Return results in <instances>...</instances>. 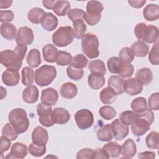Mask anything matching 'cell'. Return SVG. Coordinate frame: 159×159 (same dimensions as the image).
Returning a JSON list of instances; mask_svg holds the SVG:
<instances>
[{
  "label": "cell",
  "mask_w": 159,
  "mask_h": 159,
  "mask_svg": "<svg viewBox=\"0 0 159 159\" xmlns=\"http://www.w3.org/2000/svg\"><path fill=\"white\" fill-rule=\"evenodd\" d=\"M58 52V49L55 45L48 43L42 48L43 58L47 62L54 63L56 61Z\"/></svg>",
  "instance_id": "cell-26"
},
{
  "label": "cell",
  "mask_w": 159,
  "mask_h": 159,
  "mask_svg": "<svg viewBox=\"0 0 159 159\" xmlns=\"http://www.w3.org/2000/svg\"><path fill=\"white\" fill-rule=\"evenodd\" d=\"M88 63V58L83 54H77L72 58L71 65L78 69H83Z\"/></svg>",
  "instance_id": "cell-45"
},
{
  "label": "cell",
  "mask_w": 159,
  "mask_h": 159,
  "mask_svg": "<svg viewBox=\"0 0 159 159\" xmlns=\"http://www.w3.org/2000/svg\"><path fill=\"white\" fill-rule=\"evenodd\" d=\"M12 4V0H1L0 1V9H6L11 6Z\"/></svg>",
  "instance_id": "cell-62"
},
{
  "label": "cell",
  "mask_w": 159,
  "mask_h": 159,
  "mask_svg": "<svg viewBox=\"0 0 159 159\" xmlns=\"http://www.w3.org/2000/svg\"><path fill=\"white\" fill-rule=\"evenodd\" d=\"M101 19V15H98V16H94V15H90L87 14L86 12H84V14L83 15V19L86 22V23L91 25H95L98 24L100 20Z\"/></svg>",
  "instance_id": "cell-55"
},
{
  "label": "cell",
  "mask_w": 159,
  "mask_h": 159,
  "mask_svg": "<svg viewBox=\"0 0 159 159\" xmlns=\"http://www.w3.org/2000/svg\"><path fill=\"white\" fill-rule=\"evenodd\" d=\"M89 86L93 89H99L105 83L104 75L98 73H91L88 77Z\"/></svg>",
  "instance_id": "cell-23"
},
{
  "label": "cell",
  "mask_w": 159,
  "mask_h": 159,
  "mask_svg": "<svg viewBox=\"0 0 159 159\" xmlns=\"http://www.w3.org/2000/svg\"><path fill=\"white\" fill-rule=\"evenodd\" d=\"M134 71V67L131 63H122L119 71L118 75L122 78H130Z\"/></svg>",
  "instance_id": "cell-47"
},
{
  "label": "cell",
  "mask_w": 159,
  "mask_h": 159,
  "mask_svg": "<svg viewBox=\"0 0 159 159\" xmlns=\"http://www.w3.org/2000/svg\"><path fill=\"white\" fill-rule=\"evenodd\" d=\"M109 157L111 158H117L120 155L121 147L116 142H111L105 144L103 147Z\"/></svg>",
  "instance_id": "cell-40"
},
{
  "label": "cell",
  "mask_w": 159,
  "mask_h": 159,
  "mask_svg": "<svg viewBox=\"0 0 159 159\" xmlns=\"http://www.w3.org/2000/svg\"><path fill=\"white\" fill-rule=\"evenodd\" d=\"M70 9L71 5L68 1H56L53 7V11L59 16H66Z\"/></svg>",
  "instance_id": "cell-32"
},
{
  "label": "cell",
  "mask_w": 159,
  "mask_h": 159,
  "mask_svg": "<svg viewBox=\"0 0 159 159\" xmlns=\"http://www.w3.org/2000/svg\"><path fill=\"white\" fill-rule=\"evenodd\" d=\"M72 58L73 57L70 53L60 50L58 52L56 63L59 66L68 65L71 64Z\"/></svg>",
  "instance_id": "cell-43"
},
{
  "label": "cell",
  "mask_w": 159,
  "mask_h": 159,
  "mask_svg": "<svg viewBox=\"0 0 159 159\" xmlns=\"http://www.w3.org/2000/svg\"><path fill=\"white\" fill-rule=\"evenodd\" d=\"M110 157L106 150L103 148H97L94 150L93 158H109Z\"/></svg>",
  "instance_id": "cell-59"
},
{
  "label": "cell",
  "mask_w": 159,
  "mask_h": 159,
  "mask_svg": "<svg viewBox=\"0 0 159 159\" xmlns=\"http://www.w3.org/2000/svg\"><path fill=\"white\" fill-rule=\"evenodd\" d=\"M122 63H123L119 57H112L107 60V66L110 73L113 74H118Z\"/></svg>",
  "instance_id": "cell-41"
},
{
  "label": "cell",
  "mask_w": 159,
  "mask_h": 159,
  "mask_svg": "<svg viewBox=\"0 0 159 159\" xmlns=\"http://www.w3.org/2000/svg\"><path fill=\"white\" fill-rule=\"evenodd\" d=\"M88 68L91 73H98L104 75L106 73V68L104 62L101 60H94L89 61Z\"/></svg>",
  "instance_id": "cell-38"
},
{
  "label": "cell",
  "mask_w": 159,
  "mask_h": 159,
  "mask_svg": "<svg viewBox=\"0 0 159 159\" xmlns=\"http://www.w3.org/2000/svg\"><path fill=\"white\" fill-rule=\"evenodd\" d=\"M117 95V93L112 88L106 87L100 92L99 98L102 103L104 104H111L115 101Z\"/></svg>",
  "instance_id": "cell-28"
},
{
  "label": "cell",
  "mask_w": 159,
  "mask_h": 159,
  "mask_svg": "<svg viewBox=\"0 0 159 159\" xmlns=\"http://www.w3.org/2000/svg\"><path fill=\"white\" fill-rule=\"evenodd\" d=\"M48 140V134L47 130L41 127L37 126L32 132V143L39 146H46Z\"/></svg>",
  "instance_id": "cell-12"
},
{
  "label": "cell",
  "mask_w": 159,
  "mask_h": 159,
  "mask_svg": "<svg viewBox=\"0 0 159 159\" xmlns=\"http://www.w3.org/2000/svg\"><path fill=\"white\" fill-rule=\"evenodd\" d=\"M73 22V32L75 38L80 39L85 34L86 25L82 19L75 20Z\"/></svg>",
  "instance_id": "cell-33"
},
{
  "label": "cell",
  "mask_w": 159,
  "mask_h": 159,
  "mask_svg": "<svg viewBox=\"0 0 159 159\" xmlns=\"http://www.w3.org/2000/svg\"><path fill=\"white\" fill-rule=\"evenodd\" d=\"M148 60L153 65H158L159 63L158 56V42L157 41L152 46L148 55Z\"/></svg>",
  "instance_id": "cell-51"
},
{
  "label": "cell",
  "mask_w": 159,
  "mask_h": 159,
  "mask_svg": "<svg viewBox=\"0 0 159 159\" xmlns=\"http://www.w3.org/2000/svg\"><path fill=\"white\" fill-rule=\"evenodd\" d=\"M14 17V12L10 10H1L0 11V21L2 23H9Z\"/></svg>",
  "instance_id": "cell-56"
},
{
  "label": "cell",
  "mask_w": 159,
  "mask_h": 159,
  "mask_svg": "<svg viewBox=\"0 0 159 159\" xmlns=\"http://www.w3.org/2000/svg\"><path fill=\"white\" fill-rule=\"evenodd\" d=\"M124 80L122 78L117 75L111 76L107 81L108 87L112 88L117 94H122L124 91L123 89Z\"/></svg>",
  "instance_id": "cell-27"
},
{
  "label": "cell",
  "mask_w": 159,
  "mask_h": 159,
  "mask_svg": "<svg viewBox=\"0 0 159 159\" xmlns=\"http://www.w3.org/2000/svg\"><path fill=\"white\" fill-rule=\"evenodd\" d=\"M136 114L131 111H125L120 113L119 116V120L122 124L125 125H131L134 120Z\"/></svg>",
  "instance_id": "cell-49"
},
{
  "label": "cell",
  "mask_w": 159,
  "mask_h": 159,
  "mask_svg": "<svg viewBox=\"0 0 159 159\" xmlns=\"http://www.w3.org/2000/svg\"><path fill=\"white\" fill-rule=\"evenodd\" d=\"M27 51V47L19 44L13 50H5L1 52V63L7 68L19 70L22 65V60Z\"/></svg>",
  "instance_id": "cell-1"
},
{
  "label": "cell",
  "mask_w": 159,
  "mask_h": 159,
  "mask_svg": "<svg viewBox=\"0 0 159 159\" xmlns=\"http://www.w3.org/2000/svg\"><path fill=\"white\" fill-rule=\"evenodd\" d=\"M73 39V29L69 25L60 27L52 35V42L59 47H64L70 45Z\"/></svg>",
  "instance_id": "cell-6"
},
{
  "label": "cell",
  "mask_w": 159,
  "mask_h": 159,
  "mask_svg": "<svg viewBox=\"0 0 159 159\" xmlns=\"http://www.w3.org/2000/svg\"><path fill=\"white\" fill-rule=\"evenodd\" d=\"M0 140H1L0 150H1V153L2 154L3 153L7 152L9 149L11 145V140L2 135V136H1Z\"/></svg>",
  "instance_id": "cell-58"
},
{
  "label": "cell",
  "mask_w": 159,
  "mask_h": 159,
  "mask_svg": "<svg viewBox=\"0 0 159 159\" xmlns=\"http://www.w3.org/2000/svg\"><path fill=\"white\" fill-rule=\"evenodd\" d=\"M104 9L102 4L98 1H89L86 4V12L90 15L98 16L101 15V12Z\"/></svg>",
  "instance_id": "cell-35"
},
{
  "label": "cell",
  "mask_w": 159,
  "mask_h": 159,
  "mask_svg": "<svg viewBox=\"0 0 159 159\" xmlns=\"http://www.w3.org/2000/svg\"><path fill=\"white\" fill-rule=\"evenodd\" d=\"M127 2L131 7L135 9L141 8L146 3L145 0H129Z\"/></svg>",
  "instance_id": "cell-60"
},
{
  "label": "cell",
  "mask_w": 159,
  "mask_h": 159,
  "mask_svg": "<svg viewBox=\"0 0 159 159\" xmlns=\"http://www.w3.org/2000/svg\"><path fill=\"white\" fill-rule=\"evenodd\" d=\"M135 78L142 85H148L153 80V73L150 68H142L136 72Z\"/></svg>",
  "instance_id": "cell-22"
},
{
  "label": "cell",
  "mask_w": 159,
  "mask_h": 159,
  "mask_svg": "<svg viewBox=\"0 0 159 159\" xmlns=\"http://www.w3.org/2000/svg\"><path fill=\"white\" fill-rule=\"evenodd\" d=\"M34 70L29 67L25 66L21 71V81L24 86L31 85L34 80Z\"/></svg>",
  "instance_id": "cell-36"
},
{
  "label": "cell",
  "mask_w": 159,
  "mask_h": 159,
  "mask_svg": "<svg viewBox=\"0 0 159 159\" xmlns=\"http://www.w3.org/2000/svg\"><path fill=\"white\" fill-rule=\"evenodd\" d=\"M99 40L93 33L85 34L81 38V49L83 53L90 59L96 58L99 55Z\"/></svg>",
  "instance_id": "cell-4"
},
{
  "label": "cell",
  "mask_w": 159,
  "mask_h": 159,
  "mask_svg": "<svg viewBox=\"0 0 159 159\" xmlns=\"http://www.w3.org/2000/svg\"><path fill=\"white\" fill-rule=\"evenodd\" d=\"M120 154L124 158H132L137 153V147L134 141L131 139H127L122 145Z\"/></svg>",
  "instance_id": "cell-20"
},
{
  "label": "cell",
  "mask_w": 159,
  "mask_h": 159,
  "mask_svg": "<svg viewBox=\"0 0 159 159\" xmlns=\"http://www.w3.org/2000/svg\"><path fill=\"white\" fill-rule=\"evenodd\" d=\"M29 153L35 157H40L43 156L46 152V146H39L32 143L28 147Z\"/></svg>",
  "instance_id": "cell-50"
},
{
  "label": "cell",
  "mask_w": 159,
  "mask_h": 159,
  "mask_svg": "<svg viewBox=\"0 0 159 159\" xmlns=\"http://www.w3.org/2000/svg\"><path fill=\"white\" fill-rule=\"evenodd\" d=\"M155 116L150 109H147L144 112L136 114L135 118L131 124V131L136 137H141L146 134L150 129Z\"/></svg>",
  "instance_id": "cell-2"
},
{
  "label": "cell",
  "mask_w": 159,
  "mask_h": 159,
  "mask_svg": "<svg viewBox=\"0 0 159 159\" xmlns=\"http://www.w3.org/2000/svg\"><path fill=\"white\" fill-rule=\"evenodd\" d=\"M70 117L71 116L69 112L62 107H56L52 112V119L54 124H66L69 121Z\"/></svg>",
  "instance_id": "cell-16"
},
{
  "label": "cell",
  "mask_w": 159,
  "mask_h": 159,
  "mask_svg": "<svg viewBox=\"0 0 159 159\" xmlns=\"http://www.w3.org/2000/svg\"><path fill=\"white\" fill-rule=\"evenodd\" d=\"M37 112L39 116L40 123L45 127L53 125L54 122L52 119V107L43 103H39L37 107Z\"/></svg>",
  "instance_id": "cell-8"
},
{
  "label": "cell",
  "mask_w": 159,
  "mask_h": 159,
  "mask_svg": "<svg viewBox=\"0 0 159 159\" xmlns=\"http://www.w3.org/2000/svg\"><path fill=\"white\" fill-rule=\"evenodd\" d=\"M158 29L157 26L153 25H149L147 26L144 37L143 42L147 43H155L158 40Z\"/></svg>",
  "instance_id": "cell-29"
},
{
  "label": "cell",
  "mask_w": 159,
  "mask_h": 159,
  "mask_svg": "<svg viewBox=\"0 0 159 159\" xmlns=\"http://www.w3.org/2000/svg\"><path fill=\"white\" fill-rule=\"evenodd\" d=\"M39 89L35 85L27 86L22 91L23 101L28 104H33L37 101L39 98Z\"/></svg>",
  "instance_id": "cell-18"
},
{
  "label": "cell",
  "mask_w": 159,
  "mask_h": 159,
  "mask_svg": "<svg viewBox=\"0 0 159 159\" xmlns=\"http://www.w3.org/2000/svg\"><path fill=\"white\" fill-rule=\"evenodd\" d=\"M2 81L7 86H14L19 84L20 74L19 70L13 68H7L2 74Z\"/></svg>",
  "instance_id": "cell-11"
},
{
  "label": "cell",
  "mask_w": 159,
  "mask_h": 159,
  "mask_svg": "<svg viewBox=\"0 0 159 159\" xmlns=\"http://www.w3.org/2000/svg\"><path fill=\"white\" fill-rule=\"evenodd\" d=\"M97 138L101 142H109L113 139V135L111 130L110 124H107L101 127L97 131Z\"/></svg>",
  "instance_id": "cell-31"
},
{
  "label": "cell",
  "mask_w": 159,
  "mask_h": 159,
  "mask_svg": "<svg viewBox=\"0 0 159 159\" xmlns=\"http://www.w3.org/2000/svg\"><path fill=\"white\" fill-rule=\"evenodd\" d=\"M58 18L51 12H45L40 21L41 25L47 31H52L58 26Z\"/></svg>",
  "instance_id": "cell-17"
},
{
  "label": "cell",
  "mask_w": 159,
  "mask_h": 159,
  "mask_svg": "<svg viewBox=\"0 0 159 159\" xmlns=\"http://www.w3.org/2000/svg\"><path fill=\"white\" fill-rule=\"evenodd\" d=\"M58 99V94L56 89L53 88H47L42 90L40 100L42 103L52 106H54Z\"/></svg>",
  "instance_id": "cell-14"
},
{
  "label": "cell",
  "mask_w": 159,
  "mask_h": 159,
  "mask_svg": "<svg viewBox=\"0 0 159 159\" xmlns=\"http://www.w3.org/2000/svg\"><path fill=\"white\" fill-rule=\"evenodd\" d=\"M99 115L105 120H110L116 116V109L111 106H103L99 110Z\"/></svg>",
  "instance_id": "cell-44"
},
{
  "label": "cell",
  "mask_w": 159,
  "mask_h": 159,
  "mask_svg": "<svg viewBox=\"0 0 159 159\" xmlns=\"http://www.w3.org/2000/svg\"><path fill=\"white\" fill-rule=\"evenodd\" d=\"M66 73L68 76L73 80H80L84 75V70L83 69H78L73 67L72 65H69L66 68Z\"/></svg>",
  "instance_id": "cell-46"
},
{
  "label": "cell",
  "mask_w": 159,
  "mask_h": 159,
  "mask_svg": "<svg viewBox=\"0 0 159 159\" xmlns=\"http://www.w3.org/2000/svg\"><path fill=\"white\" fill-rule=\"evenodd\" d=\"M124 91L130 96H135L140 94L143 90V85H142L135 78H129L123 83Z\"/></svg>",
  "instance_id": "cell-13"
},
{
  "label": "cell",
  "mask_w": 159,
  "mask_h": 159,
  "mask_svg": "<svg viewBox=\"0 0 159 159\" xmlns=\"http://www.w3.org/2000/svg\"><path fill=\"white\" fill-rule=\"evenodd\" d=\"M0 32L1 36L7 40H13L16 39L17 30L16 27L11 23H2Z\"/></svg>",
  "instance_id": "cell-19"
},
{
  "label": "cell",
  "mask_w": 159,
  "mask_h": 159,
  "mask_svg": "<svg viewBox=\"0 0 159 159\" xmlns=\"http://www.w3.org/2000/svg\"><path fill=\"white\" fill-rule=\"evenodd\" d=\"M56 76L57 70L55 66L44 65L35 70L34 80L37 85L43 87L51 84Z\"/></svg>",
  "instance_id": "cell-5"
},
{
  "label": "cell",
  "mask_w": 159,
  "mask_h": 159,
  "mask_svg": "<svg viewBox=\"0 0 159 159\" xmlns=\"http://www.w3.org/2000/svg\"><path fill=\"white\" fill-rule=\"evenodd\" d=\"M94 150L89 148H84L79 150L76 154V158H93Z\"/></svg>",
  "instance_id": "cell-57"
},
{
  "label": "cell",
  "mask_w": 159,
  "mask_h": 159,
  "mask_svg": "<svg viewBox=\"0 0 159 159\" xmlns=\"http://www.w3.org/2000/svg\"><path fill=\"white\" fill-rule=\"evenodd\" d=\"M6 94H7L6 89L3 88L2 86H1V99H2L4 98H5L6 96Z\"/></svg>",
  "instance_id": "cell-64"
},
{
  "label": "cell",
  "mask_w": 159,
  "mask_h": 159,
  "mask_svg": "<svg viewBox=\"0 0 159 159\" xmlns=\"http://www.w3.org/2000/svg\"><path fill=\"white\" fill-rule=\"evenodd\" d=\"M77 93L78 88L71 82H66L63 84L60 89V95L65 99H73L76 96Z\"/></svg>",
  "instance_id": "cell-21"
},
{
  "label": "cell",
  "mask_w": 159,
  "mask_h": 159,
  "mask_svg": "<svg viewBox=\"0 0 159 159\" xmlns=\"http://www.w3.org/2000/svg\"><path fill=\"white\" fill-rule=\"evenodd\" d=\"M147 26V24L144 22L139 23L135 25L134 28V34L139 41H143Z\"/></svg>",
  "instance_id": "cell-53"
},
{
  "label": "cell",
  "mask_w": 159,
  "mask_h": 159,
  "mask_svg": "<svg viewBox=\"0 0 159 159\" xmlns=\"http://www.w3.org/2000/svg\"><path fill=\"white\" fill-rule=\"evenodd\" d=\"M26 61L27 64L32 68L38 67L42 62L39 50L37 48L31 49L27 55Z\"/></svg>",
  "instance_id": "cell-30"
},
{
  "label": "cell",
  "mask_w": 159,
  "mask_h": 159,
  "mask_svg": "<svg viewBox=\"0 0 159 159\" xmlns=\"http://www.w3.org/2000/svg\"><path fill=\"white\" fill-rule=\"evenodd\" d=\"M84 14V11L81 9L78 8H74L71 9L67 15L68 19L71 21L73 22L75 20L78 19H83V15Z\"/></svg>",
  "instance_id": "cell-54"
},
{
  "label": "cell",
  "mask_w": 159,
  "mask_h": 159,
  "mask_svg": "<svg viewBox=\"0 0 159 159\" xmlns=\"http://www.w3.org/2000/svg\"><path fill=\"white\" fill-rule=\"evenodd\" d=\"M2 134L11 141L15 140L19 135L10 123H6L3 126L2 129Z\"/></svg>",
  "instance_id": "cell-48"
},
{
  "label": "cell",
  "mask_w": 159,
  "mask_h": 159,
  "mask_svg": "<svg viewBox=\"0 0 159 159\" xmlns=\"http://www.w3.org/2000/svg\"><path fill=\"white\" fill-rule=\"evenodd\" d=\"M130 107L135 114H140L144 112L148 109L145 98L143 97L135 98L131 102Z\"/></svg>",
  "instance_id": "cell-34"
},
{
  "label": "cell",
  "mask_w": 159,
  "mask_h": 159,
  "mask_svg": "<svg viewBox=\"0 0 159 159\" xmlns=\"http://www.w3.org/2000/svg\"><path fill=\"white\" fill-rule=\"evenodd\" d=\"M55 2H56V1H51V0L42 1V4L43 6L48 9H53V6Z\"/></svg>",
  "instance_id": "cell-63"
},
{
  "label": "cell",
  "mask_w": 159,
  "mask_h": 159,
  "mask_svg": "<svg viewBox=\"0 0 159 159\" xmlns=\"http://www.w3.org/2000/svg\"><path fill=\"white\" fill-rule=\"evenodd\" d=\"M34 40V35L32 29L27 26H24L18 29L16 39V42L17 45H31L33 43Z\"/></svg>",
  "instance_id": "cell-9"
},
{
  "label": "cell",
  "mask_w": 159,
  "mask_h": 159,
  "mask_svg": "<svg viewBox=\"0 0 159 159\" xmlns=\"http://www.w3.org/2000/svg\"><path fill=\"white\" fill-rule=\"evenodd\" d=\"M111 127L113 137L117 140L124 139L129 134V127L122 124L119 119H114L111 124Z\"/></svg>",
  "instance_id": "cell-10"
},
{
  "label": "cell",
  "mask_w": 159,
  "mask_h": 159,
  "mask_svg": "<svg viewBox=\"0 0 159 159\" xmlns=\"http://www.w3.org/2000/svg\"><path fill=\"white\" fill-rule=\"evenodd\" d=\"M28 153V148L26 145L20 143H14L11 148L10 153L6 156V158H24Z\"/></svg>",
  "instance_id": "cell-15"
},
{
  "label": "cell",
  "mask_w": 159,
  "mask_h": 159,
  "mask_svg": "<svg viewBox=\"0 0 159 159\" xmlns=\"http://www.w3.org/2000/svg\"><path fill=\"white\" fill-rule=\"evenodd\" d=\"M8 119L9 123L19 134L26 132L29 127L27 112L22 108H15L11 110L9 113Z\"/></svg>",
  "instance_id": "cell-3"
},
{
  "label": "cell",
  "mask_w": 159,
  "mask_h": 159,
  "mask_svg": "<svg viewBox=\"0 0 159 159\" xmlns=\"http://www.w3.org/2000/svg\"><path fill=\"white\" fill-rule=\"evenodd\" d=\"M119 58L124 63H130L134 60L135 55L130 48L125 47L120 50Z\"/></svg>",
  "instance_id": "cell-42"
},
{
  "label": "cell",
  "mask_w": 159,
  "mask_h": 159,
  "mask_svg": "<svg viewBox=\"0 0 159 159\" xmlns=\"http://www.w3.org/2000/svg\"><path fill=\"white\" fill-rule=\"evenodd\" d=\"M148 105L151 110L158 111L159 109V93L158 92L152 94L148 97Z\"/></svg>",
  "instance_id": "cell-52"
},
{
  "label": "cell",
  "mask_w": 159,
  "mask_h": 159,
  "mask_svg": "<svg viewBox=\"0 0 159 159\" xmlns=\"http://www.w3.org/2000/svg\"><path fill=\"white\" fill-rule=\"evenodd\" d=\"M143 16L148 21H155L159 18V7L155 4L147 5L143 10Z\"/></svg>",
  "instance_id": "cell-24"
},
{
  "label": "cell",
  "mask_w": 159,
  "mask_h": 159,
  "mask_svg": "<svg viewBox=\"0 0 159 159\" xmlns=\"http://www.w3.org/2000/svg\"><path fill=\"white\" fill-rule=\"evenodd\" d=\"M147 147L149 149L155 150L158 148L159 134L157 131H151L145 138Z\"/></svg>",
  "instance_id": "cell-39"
},
{
  "label": "cell",
  "mask_w": 159,
  "mask_h": 159,
  "mask_svg": "<svg viewBox=\"0 0 159 159\" xmlns=\"http://www.w3.org/2000/svg\"><path fill=\"white\" fill-rule=\"evenodd\" d=\"M75 120L80 129L86 130L93 125L94 117L92 112L89 109H81L75 113Z\"/></svg>",
  "instance_id": "cell-7"
},
{
  "label": "cell",
  "mask_w": 159,
  "mask_h": 159,
  "mask_svg": "<svg viewBox=\"0 0 159 159\" xmlns=\"http://www.w3.org/2000/svg\"><path fill=\"white\" fill-rule=\"evenodd\" d=\"M155 157V153L151 151H145L138 154V158H154Z\"/></svg>",
  "instance_id": "cell-61"
},
{
  "label": "cell",
  "mask_w": 159,
  "mask_h": 159,
  "mask_svg": "<svg viewBox=\"0 0 159 159\" xmlns=\"http://www.w3.org/2000/svg\"><path fill=\"white\" fill-rule=\"evenodd\" d=\"M45 13V11L42 8L34 7L28 12L27 18L32 24H39Z\"/></svg>",
  "instance_id": "cell-37"
},
{
  "label": "cell",
  "mask_w": 159,
  "mask_h": 159,
  "mask_svg": "<svg viewBox=\"0 0 159 159\" xmlns=\"http://www.w3.org/2000/svg\"><path fill=\"white\" fill-rule=\"evenodd\" d=\"M130 48L135 56L144 57L148 53L150 46L142 41L137 40L132 44Z\"/></svg>",
  "instance_id": "cell-25"
}]
</instances>
